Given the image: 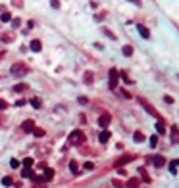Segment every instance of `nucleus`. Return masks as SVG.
<instances>
[{"label":"nucleus","mask_w":179,"mask_h":188,"mask_svg":"<svg viewBox=\"0 0 179 188\" xmlns=\"http://www.w3.org/2000/svg\"><path fill=\"white\" fill-rule=\"evenodd\" d=\"M27 73H29V67H27L25 63L17 62V63L12 65V75H14V77H23V75H27Z\"/></svg>","instance_id":"obj_1"},{"label":"nucleus","mask_w":179,"mask_h":188,"mask_svg":"<svg viewBox=\"0 0 179 188\" xmlns=\"http://www.w3.org/2000/svg\"><path fill=\"white\" fill-rule=\"evenodd\" d=\"M68 142H70V144H83V142H85L83 131H73L71 135L68 136Z\"/></svg>","instance_id":"obj_2"},{"label":"nucleus","mask_w":179,"mask_h":188,"mask_svg":"<svg viewBox=\"0 0 179 188\" xmlns=\"http://www.w3.org/2000/svg\"><path fill=\"white\" fill-rule=\"evenodd\" d=\"M139 104H141V106H143L144 109H147V112H148L150 115H154L156 119H160V115H158V112H156V109H154V108H152V106H150V104H148L147 100H144V98H139Z\"/></svg>","instance_id":"obj_3"},{"label":"nucleus","mask_w":179,"mask_h":188,"mask_svg":"<svg viewBox=\"0 0 179 188\" xmlns=\"http://www.w3.org/2000/svg\"><path fill=\"white\" fill-rule=\"evenodd\" d=\"M118 77H119L118 69H110V88H112V90L118 86Z\"/></svg>","instance_id":"obj_4"},{"label":"nucleus","mask_w":179,"mask_h":188,"mask_svg":"<svg viewBox=\"0 0 179 188\" xmlns=\"http://www.w3.org/2000/svg\"><path fill=\"white\" fill-rule=\"evenodd\" d=\"M21 131H25V132H33V131H35V121H31V119L23 121V123H21Z\"/></svg>","instance_id":"obj_5"},{"label":"nucleus","mask_w":179,"mask_h":188,"mask_svg":"<svg viewBox=\"0 0 179 188\" xmlns=\"http://www.w3.org/2000/svg\"><path fill=\"white\" fill-rule=\"evenodd\" d=\"M110 121H112V117H110L108 113H104V115H100V117H98V125L102 127V129H106V127L110 125Z\"/></svg>","instance_id":"obj_6"},{"label":"nucleus","mask_w":179,"mask_h":188,"mask_svg":"<svg viewBox=\"0 0 179 188\" xmlns=\"http://www.w3.org/2000/svg\"><path fill=\"white\" fill-rule=\"evenodd\" d=\"M137 31H139V35L143 37V39H150V31L144 27V25H141V23H137Z\"/></svg>","instance_id":"obj_7"},{"label":"nucleus","mask_w":179,"mask_h":188,"mask_svg":"<svg viewBox=\"0 0 179 188\" xmlns=\"http://www.w3.org/2000/svg\"><path fill=\"white\" fill-rule=\"evenodd\" d=\"M31 50H33V52H41V50H42V42H41L39 39H33V40H31Z\"/></svg>","instance_id":"obj_8"},{"label":"nucleus","mask_w":179,"mask_h":188,"mask_svg":"<svg viewBox=\"0 0 179 188\" xmlns=\"http://www.w3.org/2000/svg\"><path fill=\"white\" fill-rule=\"evenodd\" d=\"M131 159H133V156H123V158H119V159H118V161H116L114 165H116V167H121V165H125V163H129Z\"/></svg>","instance_id":"obj_9"},{"label":"nucleus","mask_w":179,"mask_h":188,"mask_svg":"<svg viewBox=\"0 0 179 188\" xmlns=\"http://www.w3.org/2000/svg\"><path fill=\"white\" fill-rule=\"evenodd\" d=\"M98 140L102 142V144H106V142L110 140V131H102V132H100V136H98Z\"/></svg>","instance_id":"obj_10"},{"label":"nucleus","mask_w":179,"mask_h":188,"mask_svg":"<svg viewBox=\"0 0 179 188\" xmlns=\"http://www.w3.org/2000/svg\"><path fill=\"white\" fill-rule=\"evenodd\" d=\"M54 179V171L50 169V167H46L44 169V177H42V181H52Z\"/></svg>","instance_id":"obj_11"},{"label":"nucleus","mask_w":179,"mask_h":188,"mask_svg":"<svg viewBox=\"0 0 179 188\" xmlns=\"http://www.w3.org/2000/svg\"><path fill=\"white\" fill-rule=\"evenodd\" d=\"M152 161H154V167H164V165H166V159L162 156H156Z\"/></svg>","instance_id":"obj_12"},{"label":"nucleus","mask_w":179,"mask_h":188,"mask_svg":"<svg viewBox=\"0 0 179 188\" xmlns=\"http://www.w3.org/2000/svg\"><path fill=\"white\" fill-rule=\"evenodd\" d=\"M172 142H175V144L179 142V129H177L175 125L172 127Z\"/></svg>","instance_id":"obj_13"},{"label":"nucleus","mask_w":179,"mask_h":188,"mask_svg":"<svg viewBox=\"0 0 179 188\" xmlns=\"http://www.w3.org/2000/svg\"><path fill=\"white\" fill-rule=\"evenodd\" d=\"M156 131H158V135H166V125H164V121L160 119L158 123H156Z\"/></svg>","instance_id":"obj_14"},{"label":"nucleus","mask_w":179,"mask_h":188,"mask_svg":"<svg viewBox=\"0 0 179 188\" xmlns=\"http://www.w3.org/2000/svg\"><path fill=\"white\" fill-rule=\"evenodd\" d=\"M0 40H2V42H12L14 35H12V33H4V35H0Z\"/></svg>","instance_id":"obj_15"},{"label":"nucleus","mask_w":179,"mask_h":188,"mask_svg":"<svg viewBox=\"0 0 179 188\" xmlns=\"http://www.w3.org/2000/svg\"><path fill=\"white\" fill-rule=\"evenodd\" d=\"M70 171H71L73 175L79 173V165H77V161H70Z\"/></svg>","instance_id":"obj_16"},{"label":"nucleus","mask_w":179,"mask_h":188,"mask_svg":"<svg viewBox=\"0 0 179 188\" xmlns=\"http://www.w3.org/2000/svg\"><path fill=\"white\" fill-rule=\"evenodd\" d=\"M21 163H23V167L31 169V167H33V163H35V159H33V158H25L23 161H21Z\"/></svg>","instance_id":"obj_17"},{"label":"nucleus","mask_w":179,"mask_h":188,"mask_svg":"<svg viewBox=\"0 0 179 188\" xmlns=\"http://www.w3.org/2000/svg\"><path fill=\"white\" fill-rule=\"evenodd\" d=\"M0 19H2L4 23H8V21H12V14H10V12H2V16H0Z\"/></svg>","instance_id":"obj_18"},{"label":"nucleus","mask_w":179,"mask_h":188,"mask_svg":"<svg viewBox=\"0 0 179 188\" xmlns=\"http://www.w3.org/2000/svg\"><path fill=\"white\" fill-rule=\"evenodd\" d=\"M21 177H27V179H33V171H31V169H27V167H23V169H21Z\"/></svg>","instance_id":"obj_19"},{"label":"nucleus","mask_w":179,"mask_h":188,"mask_svg":"<svg viewBox=\"0 0 179 188\" xmlns=\"http://www.w3.org/2000/svg\"><path fill=\"white\" fill-rule=\"evenodd\" d=\"M121 52H123V56H131V54H133V46H129V44H127V46L121 48Z\"/></svg>","instance_id":"obj_20"},{"label":"nucleus","mask_w":179,"mask_h":188,"mask_svg":"<svg viewBox=\"0 0 179 188\" xmlns=\"http://www.w3.org/2000/svg\"><path fill=\"white\" fill-rule=\"evenodd\" d=\"M19 165H21L19 159H16V158H14V159H10V167H12V169H19Z\"/></svg>","instance_id":"obj_21"},{"label":"nucleus","mask_w":179,"mask_h":188,"mask_svg":"<svg viewBox=\"0 0 179 188\" xmlns=\"http://www.w3.org/2000/svg\"><path fill=\"white\" fill-rule=\"evenodd\" d=\"M31 106H33V108H41V106H42V102L39 100V98H31Z\"/></svg>","instance_id":"obj_22"},{"label":"nucleus","mask_w":179,"mask_h":188,"mask_svg":"<svg viewBox=\"0 0 179 188\" xmlns=\"http://www.w3.org/2000/svg\"><path fill=\"white\" fill-rule=\"evenodd\" d=\"M2 184H4V186H12V184H14L12 177H4V179H2Z\"/></svg>","instance_id":"obj_23"},{"label":"nucleus","mask_w":179,"mask_h":188,"mask_svg":"<svg viewBox=\"0 0 179 188\" xmlns=\"http://www.w3.org/2000/svg\"><path fill=\"white\" fill-rule=\"evenodd\" d=\"M133 138H135V142H143V140H144V135H143V132H135V135H133Z\"/></svg>","instance_id":"obj_24"},{"label":"nucleus","mask_w":179,"mask_h":188,"mask_svg":"<svg viewBox=\"0 0 179 188\" xmlns=\"http://www.w3.org/2000/svg\"><path fill=\"white\" fill-rule=\"evenodd\" d=\"M102 31H104V35H108V37H110V39H112V40H116V35H114V33H112V31H110V29H106V27H104V29H102Z\"/></svg>","instance_id":"obj_25"},{"label":"nucleus","mask_w":179,"mask_h":188,"mask_svg":"<svg viewBox=\"0 0 179 188\" xmlns=\"http://www.w3.org/2000/svg\"><path fill=\"white\" fill-rule=\"evenodd\" d=\"M33 135H35V136H44V131H42V129H37V127H35V131H33Z\"/></svg>","instance_id":"obj_26"},{"label":"nucleus","mask_w":179,"mask_h":188,"mask_svg":"<svg viewBox=\"0 0 179 188\" xmlns=\"http://www.w3.org/2000/svg\"><path fill=\"white\" fill-rule=\"evenodd\" d=\"M25 88H27V85H17V86L14 88V90H16V92H23Z\"/></svg>","instance_id":"obj_27"},{"label":"nucleus","mask_w":179,"mask_h":188,"mask_svg":"<svg viewBox=\"0 0 179 188\" xmlns=\"http://www.w3.org/2000/svg\"><path fill=\"white\" fill-rule=\"evenodd\" d=\"M170 171H172L173 175L177 173V163H175V161H172V163H170Z\"/></svg>","instance_id":"obj_28"},{"label":"nucleus","mask_w":179,"mask_h":188,"mask_svg":"<svg viewBox=\"0 0 179 188\" xmlns=\"http://www.w3.org/2000/svg\"><path fill=\"white\" fill-rule=\"evenodd\" d=\"M50 6L58 10V8H60V0H50Z\"/></svg>","instance_id":"obj_29"},{"label":"nucleus","mask_w":179,"mask_h":188,"mask_svg":"<svg viewBox=\"0 0 179 188\" xmlns=\"http://www.w3.org/2000/svg\"><path fill=\"white\" fill-rule=\"evenodd\" d=\"M156 144H158V136H150V146L154 148Z\"/></svg>","instance_id":"obj_30"},{"label":"nucleus","mask_w":179,"mask_h":188,"mask_svg":"<svg viewBox=\"0 0 179 188\" xmlns=\"http://www.w3.org/2000/svg\"><path fill=\"white\" fill-rule=\"evenodd\" d=\"M137 184H139L137 179H131V181H129V186H131V188H137Z\"/></svg>","instance_id":"obj_31"},{"label":"nucleus","mask_w":179,"mask_h":188,"mask_svg":"<svg viewBox=\"0 0 179 188\" xmlns=\"http://www.w3.org/2000/svg\"><path fill=\"white\" fill-rule=\"evenodd\" d=\"M85 169H87V171H91V169H94V165H93L91 161H87V163H85Z\"/></svg>","instance_id":"obj_32"},{"label":"nucleus","mask_w":179,"mask_h":188,"mask_svg":"<svg viewBox=\"0 0 179 188\" xmlns=\"http://www.w3.org/2000/svg\"><path fill=\"white\" fill-rule=\"evenodd\" d=\"M8 108V102L6 100H0V109H6Z\"/></svg>","instance_id":"obj_33"},{"label":"nucleus","mask_w":179,"mask_h":188,"mask_svg":"<svg viewBox=\"0 0 179 188\" xmlns=\"http://www.w3.org/2000/svg\"><path fill=\"white\" fill-rule=\"evenodd\" d=\"M21 25V19H14V27H19Z\"/></svg>","instance_id":"obj_34"},{"label":"nucleus","mask_w":179,"mask_h":188,"mask_svg":"<svg viewBox=\"0 0 179 188\" xmlns=\"http://www.w3.org/2000/svg\"><path fill=\"white\" fill-rule=\"evenodd\" d=\"M129 2H133V4H137V6H141V0H129Z\"/></svg>","instance_id":"obj_35"},{"label":"nucleus","mask_w":179,"mask_h":188,"mask_svg":"<svg viewBox=\"0 0 179 188\" xmlns=\"http://www.w3.org/2000/svg\"><path fill=\"white\" fill-rule=\"evenodd\" d=\"M177 165H179V161H177Z\"/></svg>","instance_id":"obj_36"}]
</instances>
